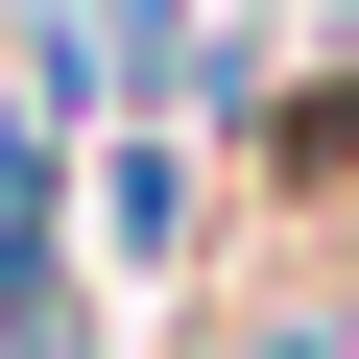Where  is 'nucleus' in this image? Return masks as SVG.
Returning a JSON list of instances; mask_svg holds the SVG:
<instances>
[{
    "instance_id": "obj_1",
    "label": "nucleus",
    "mask_w": 359,
    "mask_h": 359,
    "mask_svg": "<svg viewBox=\"0 0 359 359\" xmlns=\"http://www.w3.org/2000/svg\"><path fill=\"white\" fill-rule=\"evenodd\" d=\"M96 216H120V264H216V144L192 120H120L96 144Z\"/></svg>"
}]
</instances>
